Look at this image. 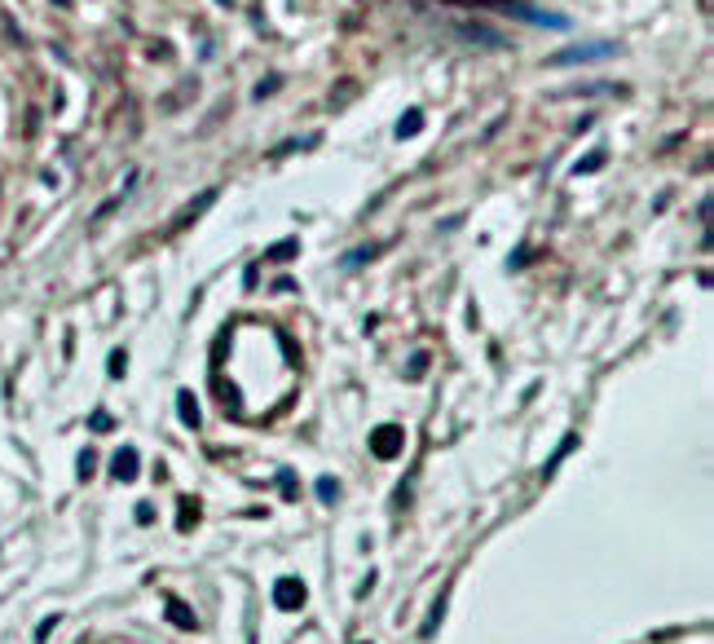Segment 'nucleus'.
Masks as SVG:
<instances>
[{
	"label": "nucleus",
	"instance_id": "obj_2",
	"mask_svg": "<svg viewBox=\"0 0 714 644\" xmlns=\"http://www.w3.org/2000/svg\"><path fill=\"white\" fill-rule=\"evenodd\" d=\"M371 450H375L379 459H393V455L401 450V428H397V424H384V428H375V437H371Z\"/></svg>",
	"mask_w": 714,
	"mask_h": 644
},
{
	"label": "nucleus",
	"instance_id": "obj_10",
	"mask_svg": "<svg viewBox=\"0 0 714 644\" xmlns=\"http://www.w3.org/2000/svg\"><path fill=\"white\" fill-rule=\"evenodd\" d=\"M172 618H176V623H181V627H194V618H190V613H186L181 605H176V600H172Z\"/></svg>",
	"mask_w": 714,
	"mask_h": 644
},
{
	"label": "nucleus",
	"instance_id": "obj_11",
	"mask_svg": "<svg viewBox=\"0 0 714 644\" xmlns=\"http://www.w3.org/2000/svg\"><path fill=\"white\" fill-rule=\"evenodd\" d=\"M111 375H115V380H119V375H124V353H119V349H115V353H111Z\"/></svg>",
	"mask_w": 714,
	"mask_h": 644
},
{
	"label": "nucleus",
	"instance_id": "obj_8",
	"mask_svg": "<svg viewBox=\"0 0 714 644\" xmlns=\"http://www.w3.org/2000/svg\"><path fill=\"white\" fill-rule=\"evenodd\" d=\"M287 256H296V239H287V243H278V247L269 252V261H287Z\"/></svg>",
	"mask_w": 714,
	"mask_h": 644
},
{
	"label": "nucleus",
	"instance_id": "obj_7",
	"mask_svg": "<svg viewBox=\"0 0 714 644\" xmlns=\"http://www.w3.org/2000/svg\"><path fill=\"white\" fill-rule=\"evenodd\" d=\"M604 164V150H591V154H582V159H578V168L573 172H595Z\"/></svg>",
	"mask_w": 714,
	"mask_h": 644
},
{
	"label": "nucleus",
	"instance_id": "obj_1",
	"mask_svg": "<svg viewBox=\"0 0 714 644\" xmlns=\"http://www.w3.org/2000/svg\"><path fill=\"white\" fill-rule=\"evenodd\" d=\"M618 54L613 40H591V44H569L560 49V54H551V66H578V62H595V58H608Z\"/></svg>",
	"mask_w": 714,
	"mask_h": 644
},
{
	"label": "nucleus",
	"instance_id": "obj_12",
	"mask_svg": "<svg viewBox=\"0 0 714 644\" xmlns=\"http://www.w3.org/2000/svg\"><path fill=\"white\" fill-rule=\"evenodd\" d=\"M89 472H93V455L84 450V455H80V477H89Z\"/></svg>",
	"mask_w": 714,
	"mask_h": 644
},
{
	"label": "nucleus",
	"instance_id": "obj_6",
	"mask_svg": "<svg viewBox=\"0 0 714 644\" xmlns=\"http://www.w3.org/2000/svg\"><path fill=\"white\" fill-rule=\"evenodd\" d=\"M176 410H181V424H186V428H198V406H194V393H176Z\"/></svg>",
	"mask_w": 714,
	"mask_h": 644
},
{
	"label": "nucleus",
	"instance_id": "obj_4",
	"mask_svg": "<svg viewBox=\"0 0 714 644\" xmlns=\"http://www.w3.org/2000/svg\"><path fill=\"white\" fill-rule=\"evenodd\" d=\"M111 472H115L119 481H133V477H137V450H129V446H124V450H115V459H111Z\"/></svg>",
	"mask_w": 714,
	"mask_h": 644
},
{
	"label": "nucleus",
	"instance_id": "obj_9",
	"mask_svg": "<svg viewBox=\"0 0 714 644\" xmlns=\"http://www.w3.org/2000/svg\"><path fill=\"white\" fill-rule=\"evenodd\" d=\"M318 495H322V499L331 503V499H336L340 490H336V481H331V477H322V481H318Z\"/></svg>",
	"mask_w": 714,
	"mask_h": 644
},
{
	"label": "nucleus",
	"instance_id": "obj_5",
	"mask_svg": "<svg viewBox=\"0 0 714 644\" xmlns=\"http://www.w3.org/2000/svg\"><path fill=\"white\" fill-rule=\"evenodd\" d=\"M419 128H423V111L415 106V111H406V115L397 119V137L406 142V137H415V133H419Z\"/></svg>",
	"mask_w": 714,
	"mask_h": 644
},
{
	"label": "nucleus",
	"instance_id": "obj_3",
	"mask_svg": "<svg viewBox=\"0 0 714 644\" xmlns=\"http://www.w3.org/2000/svg\"><path fill=\"white\" fill-rule=\"evenodd\" d=\"M273 605H278V609H300V605H304V583H300V578H278Z\"/></svg>",
	"mask_w": 714,
	"mask_h": 644
}]
</instances>
